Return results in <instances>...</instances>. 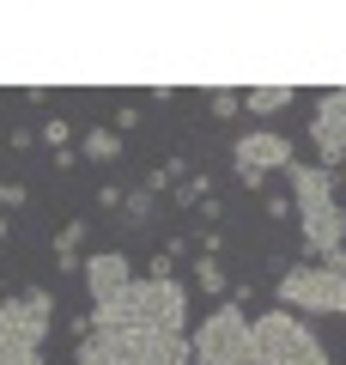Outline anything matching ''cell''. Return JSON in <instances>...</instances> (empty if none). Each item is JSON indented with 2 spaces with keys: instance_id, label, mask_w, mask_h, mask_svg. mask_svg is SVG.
Here are the masks:
<instances>
[{
  "instance_id": "cell-1",
  "label": "cell",
  "mask_w": 346,
  "mask_h": 365,
  "mask_svg": "<svg viewBox=\"0 0 346 365\" xmlns=\"http://www.w3.org/2000/svg\"><path fill=\"white\" fill-rule=\"evenodd\" d=\"M91 329H164V335H182L189 329V292L177 280H134L115 304H91Z\"/></svg>"
},
{
  "instance_id": "cell-2",
  "label": "cell",
  "mask_w": 346,
  "mask_h": 365,
  "mask_svg": "<svg viewBox=\"0 0 346 365\" xmlns=\"http://www.w3.org/2000/svg\"><path fill=\"white\" fill-rule=\"evenodd\" d=\"M243 304H249V287H231V299L213 304V317H206V323L189 335L194 365H261L256 317H249Z\"/></svg>"
},
{
  "instance_id": "cell-3",
  "label": "cell",
  "mask_w": 346,
  "mask_h": 365,
  "mask_svg": "<svg viewBox=\"0 0 346 365\" xmlns=\"http://www.w3.org/2000/svg\"><path fill=\"white\" fill-rule=\"evenodd\" d=\"M298 189V225H304V250L316 262H328L334 250H346V207L334 195V170L322 165H292L285 170Z\"/></svg>"
},
{
  "instance_id": "cell-4",
  "label": "cell",
  "mask_w": 346,
  "mask_h": 365,
  "mask_svg": "<svg viewBox=\"0 0 346 365\" xmlns=\"http://www.w3.org/2000/svg\"><path fill=\"white\" fill-rule=\"evenodd\" d=\"M49 323H55L49 287H31L25 299H0V365H43Z\"/></svg>"
},
{
  "instance_id": "cell-5",
  "label": "cell",
  "mask_w": 346,
  "mask_h": 365,
  "mask_svg": "<svg viewBox=\"0 0 346 365\" xmlns=\"http://www.w3.org/2000/svg\"><path fill=\"white\" fill-rule=\"evenodd\" d=\"M273 304L280 311H316V317H346V274L322 268V262H298V268L280 274L273 287Z\"/></svg>"
},
{
  "instance_id": "cell-6",
  "label": "cell",
  "mask_w": 346,
  "mask_h": 365,
  "mask_svg": "<svg viewBox=\"0 0 346 365\" xmlns=\"http://www.w3.org/2000/svg\"><path fill=\"white\" fill-rule=\"evenodd\" d=\"M256 341H261V365H328L316 329H310L304 317L280 311V304L256 317Z\"/></svg>"
},
{
  "instance_id": "cell-7",
  "label": "cell",
  "mask_w": 346,
  "mask_h": 365,
  "mask_svg": "<svg viewBox=\"0 0 346 365\" xmlns=\"http://www.w3.org/2000/svg\"><path fill=\"white\" fill-rule=\"evenodd\" d=\"M110 335V365H194L189 335H164V329H98Z\"/></svg>"
},
{
  "instance_id": "cell-8",
  "label": "cell",
  "mask_w": 346,
  "mask_h": 365,
  "mask_svg": "<svg viewBox=\"0 0 346 365\" xmlns=\"http://www.w3.org/2000/svg\"><path fill=\"white\" fill-rule=\"evenodd\" d=\"M292 165H298L292 140H285V134H273V128L243 134V140L231 146V170H237V182H243V189H261V182H268V170H292Z\"/></svg>"
},
{
  "instance_id": "cell-9",
  "label": "cell",
  "mask_w": 346,
  "mask_h": 365,
  "mask_svg": "<svg viewBox=\"0 0 346 365\" xmlns=\"http://www.w3.org/2000/svg\"><path fill=\"white\" fill-rule=\"evenodd\" d=\"M310 146H316L322 170H340L346 165V86L328 91L316 104V116H310Z\"/></svg>"
},
{
  "instance_id": "cell-10",
  "label": "cell",
  "mask_w": 346,
  "mask_h": 365,
  "mask_svg": "<svg viewBox=\"0 0 346 365\" xmlns=\"http://www.w3.org/2000/svg\"><path fill=\"white\" fill-rule=\"evenodd\" d=\"M128 287H134V268H128L122 250H98V256H85V292H91V304H115Z\"/></svg>"
},
{
  "instance_id": "cell-11",
  "label": "cell",
  "mask_w": 346,
  "mask_h": 365,
  "mask_svg": "<svg viewBox=\"0 0 346 365\" xmlns=\"http://www.w3.org/2000/svg\"><path fill=\"white\" fill-rule=\"evenodd\" d=\"M85 220H67L61 225V232H55V268H73V262H79V250H85Z\"/></svg>"
},
{
  "instance_id": "cell-12",
  "label": "cell",
  "mask_w": 346,
  "mask_h": 365,
  "mask_svg": "<svg viewBox=\"0 0 346 365\" xmlns=\"http://www.w3.org/2000/svg\"><path fill=\"white\" fill-rule=\"evenodd\" d=\"M298 91L292 86H256V91H243V110H256V116H273V110H285Z\"/></svg>"
},
{
  "instance_id": "cell-13",
  "label": "cell",
  "mask_w": 346,
  "mask_h": 365,
  "mask_svg": "<svg viewBox=\"0 0 346 365\" xmlns=\"http://www.w3.org/2000/svg\"><path fill=\"white\" fill-rule=\"evenodd\" d=\"M79 158H98V165L122 158V134H115V128H91L85 140H79Z\"/></svg>"
},
{
  "instance_id": "cell-14",
  "label": "cell",
  "mask_w": 346,
  "mask_h": 365,
  "mask_svg": "<svg viewBox=\"0 0 346 365\" xmlns=\"http://www.w3.org/2000/svg\"><path fill=\"white\" fill-rule=\"evenodd\" d=\"M194 280H201L206 299H231V280H225V268H219V256H194Z\"/></svg>"
},
{
  "instance_id": "cell-15",
  "label": "cell",
  "mask_w": 346,
  "mask_h": 365,
  "mask_svg": "<svg viewBox=\"0 0 346 365\" xmlns=\"http://www.w3.org/2000/svg\"><path fill=\"white\" fill-rule=\"evenodd\" d=\"M73 353H79V359H73V365H110V335H98V329H91V335H85V341H79V347H73Z\"/></svg>"
},
{
  "instance_id": "cell-16",
  "label": "cell",
  "mask_w": 346,
  "mask_h": 365,
  "mask_svg": "<svg viewBox=\"0 0 346 365\" xmlns=\"http://www.w3.org/2000/svg\"><path fill=\"white\" fill-rule=\"evenodd\" d=\"M146 213H152V189L140 182V189H128V201H122V220H128V225H140Z\"/></svg>"
},
{
  "instance_id": "cell-17",
  "label": "cell",
  "mask_w": 346,
  "mask_h": 365,
  "mask_svg": "<svg viewBox=\"0 0 346 365\" xmlns=\"http://www.w3.org/2000/svg\"><path fill=\"white\" fill-rule=\"evenodd\" d=\"M170 195H177V207H201V201H206V177H177Z\"/></svg>"
},
{
  "instance_id": "cell-18",
  "label": "cell",
  "mask_w": 346,
  "mask_h": 365,
  "mask_svg": "<svg viewBox=\"0 0 346 365\" xmlns=\"http://www.w3.org/2000/svg\"><path fill=\"white\" fill-rule=\"evenodd\" d=\"M37 140L49 146V153H67V140H73V128H67L61 116H49V122H43V128H37Z\"/></svg>"
},
{
  "instance_id": "cell-19",
  "label": "cell",
  "mask_w": 346,
  "mask_h": 365,
  "mask_svg": "<svg viewBox=\"0 0 346 365\" xmlns=\"http://www.w3.org/2000/svg\"><path fill=\"white\" fill-rule=\"evenodd\" d=\"M206 104H213V116H219V122H231L237 110H243V91H213Z\"/></svg>"
},
{
  "instance_id": "cell-20",
  "label": "cell",
  "mask_w": 346,
  "mask_h": 365,
  "mask_svg": "<svg viewBox=\"0 0 346 365\" xmlns=\"http://www.w3.org/2000/svg\"><path fill=\"white\" fill-rule=\"evenodd\" d=\"M25 201H31L25 182H0V207H25Z\"/></svg>"
},
{
  "instance_id": "cell-21",
  "label": "cell",
  "mask_w": 346,
  "mask_h": 365,
  "mask_svg": "<svg viewBox=\"0 0 346 365\" xmlns=\"http://www.w3.org/2000/svg\"><path fill=\"white\" fill-rule=\"evenodd\" d=\"M219 250H225V232H219V225H206V232H201V256H219Z\"/></svg>"
},
{
  "instance_id": "cell-22",
  "label": "cell",
  "mask_w": 346,
  "mask_h": 365,
  "mask_svg": "<svg viewBox=\"0 0 346 365\" xmlns=\"http://www.w3.org/2000/svg\"><path fill=\"white\" fill-rule=\"evenodd\" d=\"M322 268H334V274H346V250H334V256L322 262Z\"/></svg>"
},
{
  "instance_id": "cell-23",
  "label": "cell",
  "mask_w": 346,
  "mask_h": 365,
  "mask_svg": "<svg viewBox=\"0 0 346 365\" xmlns=\"http://www.w3.org/2000/svg\"><path fill=\"white\" fill-rule=\"evenodd\" d=\"M334 189H346V165H340V170H334Z\"/></svg>"
},
{
  "instance_id": "cell-24",
  "label": "cell",
  "mask_w": 346,
  "mask_h": 365,
  "mask_svg": "<svg viewBox=\"0 0 346 365\" xmlns=\"http://www.w3.org/2000/svg\"><path fill=\"white\" fill-rule=\"evenodd\" d=\"M0 244H6V220H0Z\"/></svg>"
},
{
  "instance_id": "cell-25",
  "label": "cell",
  "mask_w": 346,
  "mask_h": 365,
  "mask_svg": "<svg viewBox=\"0 0 346 365\" xmlns=\"http://www.w3.org/2000/svg\"><path fill=\"white\" fill-rule=\"evenodd\" d=\"M0 299H6V280H0Z\"/></svg>"
}]
</instances>
